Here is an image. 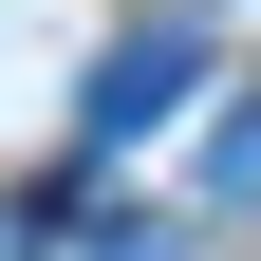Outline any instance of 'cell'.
Returning <instances> with one entry per match:
<instances>
[{
  "label": "cell",
  "mask_w": 261,
  "mask_h": 261,
  "mask_svg": "<svg viewBox=\"0 0 261 261\" xmlns=\"http://www.w3.org/2000/svg\"><path fill=\"white\" fill-rule=\"evenodd\" d=\"M187 75H205V38H187V19H130V38L93 56L75 130H93V149H130V130H168V112H187Z\"/></svg>",
  "instance_id": "cell-1"
},
{
  "label": "cell",
  "mask_w": 261,
  "mask_h": 261,
  "mask_svg": "<svg viewBox=\"0 0 261 261\" xmlns=\"http://www.w3.org/2000/svg\"><path fill=\"white\" fill-rule=\"evenodd\" d=\"M205 205H261V93H243V112L205 130Z\"/></svg>",
  "instance_id": "cell-2"
},
{
  "label": "cell",
  "mask_w": 261,
  "mask_h": 261,
  "mask_svg": "<svg viewBox=\"0 0 261 261\" xmlns=\"http://www.w3.org/2000/svg\"><path fill=\"white\" fill-rule=\"evenodd\" d=\"M75 261H187V224H130L112 205V224H75Z\"/></svg>",
  "instance_id": "cell-3"
}]
</instances>
